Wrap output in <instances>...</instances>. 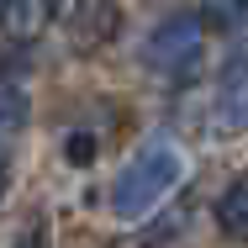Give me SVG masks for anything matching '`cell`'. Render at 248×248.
I'll return each instance as SVG.
<instances>
[{"label": "cell", "instance_id": "obj_1", "mask_svg": "<svg viewBox=\"0 0 248 248\" xmlns=\"http://www.w3.org/2000/svg\"><path fill=\"white\" fill-rule=\"evenodd\" d=\"M180 180H185V153L174 148L169 138H153V143H143V148L122 164V174H116V185H111V211H116L122 222H138V217H148Z\"/></svg>", "mask_w": 248, "mask_h": 248}, {"label": "cell", "instance_id": "obj_2", "mask_svg": "<svg viewBox=\"0 0 248 248\" xmlns=\"http://www.w3.org/2000/svg\"><path fill=\"white\" fill-rule=\"evenodd\" d=\"M201 48H206V32L196 16H164L143 43V63L164 79H185V74H196Z\"/></svg>", "mask_w": 248, "mask_h": 248}, {"label": "cell", "instance_id": "obj_3", "mask_svg": "<svg viewBox=\"0 0 248 248\" xmlns=\"http://www.w3.org/2000/svg\"><path fill=\"white\" fill-rule=\"evenodd\" d=\"M58 16H63V27H69V48L74 53H100L116 32H122L116 0H69Z\"/></svg>", "mask_w": 248, "mask_h": 248}, {"label": "cell", "instance_id": "obj_4", "mask_svg": "<svg viewBox=\"0 0 248 248\" xmlns=\"http://www.w3.org/2000/svg\"><path fill=\"white\" fill-rule=\"evenodd\" d=\"M58 16V0H0V32L11 43H37Z\"/></svg>", "mask_w": 248, "mask_h": 248}, {"label": "cell", "instance_id": "obj_5", "mask_svg": "<svg viewBox=\"0 0 248 248\" xmlns=\"http://www.w3.org/2000/svg\"><path fill=\"white\" fill-rule=\"evenodd\" d=\"M217 227H222L227 243H243L248 238V185L243 180H232V185L217 196Z\"/></svg>", "mask_w": 248, "mask_h": 248}, {"label": "cell", "instance_id": "obj_6", "mask_svg": "<svg viewBox=\"0 0 248 248\" xmlns=\"http://www.w3.org/2000/svg\"><path fill=\"white\" fill-rule=\"evenodd\" d=\"M217 111H222V132H238V127H243V53H232L227 69H222Z\"/></svg>", "mask_w": 248, "mask_h": 248}, {"label": "cell", "instance_id": "obj_7", "mask_svg": "<svg viewBox=\"0 0 248 248\" xmlns=\"http://www.w3.org/2000/svg\"><path fill=\"white\" fill-rule=\"evenodd\" d=\"M27 111H32V106H27L21 79H5V74H0V143H5V148H11L16 132L27 127Z\"/></svg>", "mask_w": 248, "mask_h": 248}, {"label": "cell", "instance_id": "obj_8", "mask_svg": "<svg viewBox=\"0 0 248 248\" xmlns=\"http://www.w3.org/2000/svg\"><path fill=\"white\" fill-rule=\"evenodd\" d=\"M248 16V0H201V32H222V37H238Z\"/></svg>", "mask_w": 248, "mask_h": 248}, {"label": "cell", "instance_id": "obj_9", "mask_svg": "<svg viewBox=\"0 0 248 248\" xmlns=\"http://www.w3.org/2000/svg\"><path fill=\"white\" fill-rule=\"evenodd\" d=\"M69 164H90V158H95V138H90V132H69Z\"/></svg>", "mask_w": 248, "mask_h": 248}, {"label": "cell", "instance_id": "obj_10", "mask_svg": "<svg viewBox=\"0 0 248 248\" xmlns=\"http://www.w3.org/2000/svg\"><path fill=\"white\" fill-rule=\"evenodd\" d=\"M11 248H48V227H32V232H21V243Z\"/></svg>", "mask_w": 248, "mask_h": 248}, {"label": "cell", "instance_id": "obj_11", "mask_svg": "<svg viewBox=\"0 0 248 248\" xmlns=\"http://www.w3.org/2000/svg\"><path fill=\"white\" fill-rule=\"evenodd\" d=\"M5 174H11V148L0 143V190H5Z\"/></svg>", "mask_w": 248, "mask_h": 248}]
</instances>
